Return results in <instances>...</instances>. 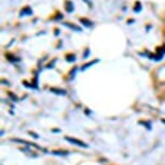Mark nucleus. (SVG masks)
Here are the masks:
<instances>
[{
  "mask_svg": "<svg viewBox=\"0 0 165 165\" xmlns=\"http://www.w3.org/2000/svg\"><path fill=\"white\" fill-rule=\"evenodd\" d=\"M65 140H67V141H69V143H73V145H77V146H79V147H83V148H86L87 147V145L85 143H83V141H81V140H79V139H76V138L66 136Z\"/></svg>",
  "mask_w": 165,
  "mask_h": 165,
  "instance_id": "f257e3e1",
  "label": "nucleus"
}]
</instances>
